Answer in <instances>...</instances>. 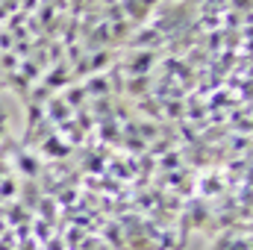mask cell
<instances>
[{
    "instance_id": "6da1fadb",
    "label": "cell",
    "mask_w": 253,
    "mask_h": 250,
    "mask_svg": "<svg viewBox=\"0 0 253 250\" xmlns=\"http://www.w3.org/2000/svg\"><path fill=\"white\" fill-rule=\"evenodd\" d=\"M12 162L18 165V171L24 174V180H39L42 177V162H39V156H33V153H27L24 147H18L15 150V156H12Z\"/></svg>"
},
{
    "instance_id": "8992f818",
    "label": "cell",
    "mask_w": 253,
    "mask_h": 250,
    "mask_svg": "<svg viewBox=\"0 0 253 250\" xmlns=\"http://www.w3.org/2000/svg\"><path fill=\"white\" fill-rule=\"evenodd\" d=\"M6 138V106L0 103V141Z\"/></svg>"
},
{
    "instance_id": "5b68a950",
    "label": "cell",
    "mask_w": 253,
    "mask_h": 250,
    "mask_svg": "<svg viewBox=\"0 0 253 250\" xmlns=\"http://www.w3.org/2000/svg\"><path fill=\"white\" fill-rule=\"evenodd\" d=\"M12 44H15V39H12V33H9V30H0V53H6V50H12Z\"/></svg>"
},
{
    "instance_id": "3957f363",
    "label": "cell",
    "mask_w": 253,
    "mask_h": 250,
    "mask_svg": "<svg viewBox=\"0 0 253 250\" xmlns=\"http://www.w3.org/2000/svg\"><path fill=\"white\" fill-rule=\"evenodd\" d=\"M42 150L47 153V156H68L71 153V144H62V135H47L44 141H42Z\"/></svg>"
},
{
    "instance_id": "7a4b0ae2",
    "label": "cell",
    "mask_w": 253,
    "mask_h": 250,
    "mask_svg": "<svg viewBox=\"0 0 253 250\" xmlns=\"http://www.w3.org/2000/svg\"><path fill=\"white\" fill-rule=\"evenodd\" d=\"M62 100L68 103V106H71V109H77V112H80V109H85V100H88V97H85L83 85H74V83H71V85L65 88Z\"/></svg>"
},
{
    "instance_id": "52a82bcc",
    "label": "cell",
    "mask_w": 253,
    "mask_h": 250,
    "mask_svg": "<svg viewBox=\"0 0 253 250\" xmlns=\"http://www.w3.org/2000/svg\"><path fill=\"white\" fill-rule=\"evenodd\" d=\"M186 3H191V6H194V3H203V0H186Z\"/></svg>"
},
{
    "instance_id": "277c9868",
    "label": "cell",
    "mask_w": 253,
    "mask_h": 250,
    "mask_svg": "<svg viewBox=\"0 0 253 250\" xmlns=\"http://www.w3.org/2000/svg\"><path fill=\"white\" fill-rule=\"evenodd\" d=\"M18 62H21V59H18V56H15L12 50H6V53H0V68H6V74H12V71L18 68Z\"/></svg>"
}]
</instances>
